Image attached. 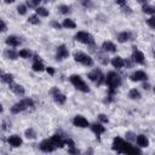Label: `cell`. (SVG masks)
I'll return each mask as SVG.
<instances>
[{"mask_svg": "<svg viewBox=\"0 0 155 155\" xmlns=\"http://www.w3.org/2000/svg\"><path fill=\"white\" fill-rule=\"evenodd\" d=\"M111 149L119 154H127V155H136V154H142L140 148L132 145L130 142L122 139L121 137H115L113 139V145Z\"/></svg>", "mask_w": 155, "mask_h": 155, "instance_id": "cell-1", "label": "cell"}, {"mask_svg": "<svg viewBox=\"0 0 155 155\" xmlns=\"http://www.w3.org/2000/svg\"><path fill=\"white\" fill-rule=\"evenodd\" d=\"M33 108H34V101L31 98H23L19 102L15 103L10 110L12 114H19V113H23V111L33 109Z\"/></svg>", "mask_w": 155, "mask_h": 155, "instance_id": "cell-2", "label": "cell"}, {"mask_svg": "<svg viewBox=\"0 0 155 155\" xmlns=\"http://www.w3.org/2000/svg\"><path fill=\"white\" fill-rule=\"evenodd\" d=\"M104 84L108 86V88L116 90L122 84V78L116 71H109L107 76H104Z\"/></svg>", "mask_w": 155, "mask_h": 155, "instance_id": "cell-3", "label": "cell"}, {"mask_svg": "<svg viewBox=\"0 0 155 155\" xmlns=\"http://www.w3.org/2000/svg\"><path fill=\"white\" fill-rule=\"evenodd\" d=\"M69 81H70V84H71L78 91H80V92H82V93H88V92H90V86L85 82V80H84L80 75H78V74L70 75V76H69Z\"/></svg>", "mask_w": 155, "mask_h": 155, "instance_id": "cell-4", "label": "cell"}, {"mask_svg": "<svg viewBox=\"0 0 155 155\" xmlns=\"http://www.w3.org/2000/svg\"><path fill=\"white\" fill-rule=\"evenodd\" d=\"M74 39H75L78 42L85 44V45H87V46H92V45H94V39H93L92 34H90L88 31L80 30V31H78V33L74 35Z\"/></svg>", "mask_w": 155, "mask_h": 155, "instance_id": "cell-5", "label": "cell"}, {"mask_svg": "<svg viewBox=\"0 0 155 155\" xmlns=\"http://www.w3.org/2000/svg\"><path fill=\"white\" fill-rule=\"evenodd\" d=\"M74 59H75V62L82 64L84 67H92L93 65V58L91 56H88L87 53L81 52V51L74 52Z\"/></svg>", "mask_w": 155, "mask_h": 155, "instance_id": "cell-6", "label": "cell"}, {"mask_svg": "<svg viewBox=\"0 0 155 155\" xmlns=\"http://www.w3.org/2000/svg\"><path fill=\"white\" fill-rule=\"evenodd\" d=\"M87 78L93 81L97 86H101L102 84H104V74L102 73V70L99 69H93L87 74Z\"/></svg>", "mask_w": 155, "mask_h": 155, "instance_id": "cell-7", "label": "cell"}, {"mask_svg": "<svg viewBox=\"0 0 155 155\" xmlns=\"http://www.w3.org/2000/svg\"><path fill=\"white\" fill-rule=\"evenodd\" d=\"M39 148H40V150L44 151V153H52V151H54L56 149H58L57 145L53 143V140H52L51 138H46V139L41 140V143L39 144Z\"/></svg>", "mask_w": 155, "mask_h": 155, "instance_id": "cell-8", "label": "cell"}, {"mask_svg": "<svg viewBox=\"0 0 155 155\" xmlns=\"http://www.w3.org/2000/svg\"><path fill=\"white\" fill-rule=\"evenodd\" d=\"M68 57H69V50H68V47L64 44L57 46V50H56V59L57 61H64Z\"/></svg>", "mask_w": 155, "mask_h": 155, "instance_id": "cell-9", "label": "cell"}, {"mask_svg": "<svg viewBox=\"0 0 155 155\" xmlns=\"http://www.w3.org/2000/svg\"><path fill=\"white\" fill-rule=\"evenodd\" d=\"M73 125L75 127H79V128H87L90 126V122L88 120L82 116V115H75L74 119H73Z\"/></svg>", "mask_w": 155, "mask_h": 155, "instance_id": "cell-10", "label": "cell"}, {"mask_svg": "<svg viewBox=\"0 0 155 155\" xmlns=\"http://www.w3.org/2000/svg\"><path fill=\"white\" fill-rule=\"evenodd\" d=\"M131 61L133 63H137V64H144L145 62V57H144V53L139 50H137V47H133V52H132V56H131Z\"/></svg>", "mask_w": 155, "mask_h": 155, "instance_id": "cell-11", "label": "cell"}, {"mask_svg": "<svg viewBox=\"0 0 155 155\" xmlns=\"http://www.w3.org/2000/svg\"><path fill=\"white\" fill-rule=\"evenodd\" d=\"M130 79L132 81H136V82H138V81H147L148 80V74L145 71H143V70H136V71H133L130 75Z\"/></svg>", "mask_w": 155, "mask_h": 155, "instance_id": "cell-12", "label": "cell"}, {"mask_svg": "<svg viewBox=\"0 0 155 155\" xmlns=\"http://www.w3.org/2000/svg\"><path fill=\"white\" fill-rule=\"evenodd\" d=\"M90 128H91V131L97 136V137H99L101 134H103L104 132H105V127L103 126V124L102 122H94V124H90V126H88Z\"/></svg>", "mask_w": 155, "mask_h": 155, "instance_id": "cell-13", "label": "cell"}, {"mask_svg": "<svg viewBox=\"0 0 155 155\" xmlns=\"http://www.w3.org/2000/svg\"><path fill=\"white\" fill-rule=\"evenodd\" d=\"M7 143L12 147V148H19L23 143L22 138L18 136V134H11L8 138H7Z\"/></svg>", "mask_w": 155, "mask_h": 155, "instance_id": "cell-14", "label": "cell"}, {"mask_svg": "<svg viewBox=\"0 0 155 155\" xmlns=\"http://www.w3.org/2000/svg\"><path fill=\"white\" fill-rule=\"evenodd\" d=\"M134 142H136V144H137L138 148H148L149 147V139L144 134H138L136 137Z\"/></svg>", "mask_w": 155, "mask_h": 155, "instance_id": "cell-15", "label": "cell"}, {"mask_svg": "<svg viewBox=\"0 0 155 155\" xmlns=\"http://www.w3.org/2000/svg\"><path fill=\"white\" fill-rule=\"evenodd\" d=\"M5 44H6L7 46H10V47H17V46L21 45V40H19V38L16 36V35H10V36H7V38L5 39Z\"/></svg>", "mask_w": 155, "mask_h": 155, "instance_id": "cell-16", "label": "cell"}, {"mask_svg": "<svg viewBox=\"0 0 155 155\" xmlns=\"http://www.w3.org/2000/svg\"><path fill=\"white\" fill-rule=\"evenodd\" d=\"M110 63H111L113 68H115V69H122L125 67V59L122 57H120V56L113 57L111 61H110Z\"/></svg>", "mask_w": 155, "mask_h": 155, "instance_id": "cell-17", "label": "cell"}, {"mask_svg": "<svg viewBox=\"0 0 155 155\" xmlns=\"http://www.w3.org/2000/svg\"><path fill=\"white\" fill-rule=\"evenodd\" d=\"M102 50L105 53H114V52H116L117 48H116V45L114 42H111V41H104L102 44Z\"/></svg>", "mask_w": 155, "mask_h": 155, "instance_id": "cell-18", "label": "cell"}, {"mask_svg": "<svg viewBox=\"0 0 155 155\" xmlns=\"http://www.w3.org/2000/svg\"><path fill=\"white\" fill-rule=\"evenodd\" d=\"M10 90L15 93V94H17V96H24V93H25V90H24V87L22 86V85H18V84H13V82H11L10 85Z\"/></svg>", "mask_w": 155, "mask_h": 155, "instance_id": "cell-19", "label": "cell"}, {"mask_svg": "<svg viewBox=\"0 0 155 155\" xmlns=\"http://www.w3.org/2000/svg\"><path fill=\"white\" fill-rule=\"evenodd\" d=\"M130 40H132V33L131 31L124 30V31H121V33L117 34V41L120 44H125V42H127Z\"/></svg>", "mask_w": 155, "mask_h": 155, "instance_id": "cell-20", "label": "cell"}, {"mask_svg": "<svg viewBox=\"0 0 155 155\" xmlns=\"http://www.w3.org/2000/svg\"><path fill=\"white\" fill-rule=\"evenodd\" d=\"M31 69H33V71H35V73H41V71L45 70V65H44V63H42L41 59H36V61L33 62Z\"/></svg>", "mask_w": 155, "mask_h": 155, "instance_id": "cell-21", "label": "cell"}, {"mask_svg": "<svg viewBox=\"0 0 155 155\" xmlns=\"http://www.w3.org/2000/svg\"><path fill=\"white\" fill-rule=\"evenodd\" d=\"M52 97H53L54 103H56V104H58V105H63V104L67 102V96H65V94H63V93H61V91H59L58 93L53 94Z\"/></svg>", "mask_w": 155, "mask_h": 155, "instance_id": "cell-22", "label": "cell"}, {"mask_svg": "<svg viewBox=\"0 0 155 155\" xmlns=\"http://www.w3.org/2000/svg\"><path fill=\"white\" fill-rule=\"evenodd\" d=\"M4 56H5L7 59L16 61V59L18 58V52H16V51L12 50V48H6L5 52H4Z\"/></svg>", "mask_w": 155, "mask_h": 155, "instance_id": "cell-23", "label": "cell"}, {"mask_svg": "<svg viewBox=\"0 0 155 155\" xmlns=\"http://www.w3.org/2000/svg\"><path fill=\"white\" fill-rule=\"evenodd\" d=\"M62 27L65 28V29H75L76 28V23L70 18H65L62 22Z\"/></svg>", "mask_w": 155, "mask_h": 155, "instance_id": "cell-24", "label": "cell"}, {"mask_svg": "<svg viewBox=\"0 0 155 155\" xmlns=\"http://www.w3.org/2000/svg\"><path fill=\"white\" fill-rule=\"evenodd\" d=\"M35 13L39 17H47L50 15V11L44 6H38V7H35Z\"/></svg>", "mask_w": 155, "mask_h": 155, "instance_id": "cell-25", "label": "cell"}, {"mask_svg": "<svg viewBox=\"0 0 155 155\" xmlns=\"http://www.w3.org/2000/svg\"><path fill=\"white\" fill-rule=\"evenodd\" d=\"M140 97H142V94H140V92L137 88H131L130 90V92H128V98L130 99L138 101V99H140Z\"/></svg>", "mask_w": 155, "mask_h": 155, "instance_id": "cell-26", "label": "cell"}, {"mask_svg": "<svg viewBox=\"0 0 155 155\" xmlns=\"http://www.w3.org/2000/svg\"><path fill=\"white\" fill-rule=\"evenodd\" d=\"M24 136H25V138H28V139H35V138H36V131H35L33 127H28V128L24 131Z\"/></svg>", "mask_w": 155, "mask_h": 155, "instance_id": "cell-27", "label": "cell"}, {"mask_svg": "<svg viewBox=\"0 0 155 155\" xmlns=\"http://www.w3.org/2000/svg\"><path fill=\"white\" fill-rule=\"evenodd\" d=\"M31 56H33V53H31V51H30L29 48H22V50H19V52H18V57H21V58L28 59V58H30Z\"/></svg>", "mask_w": 155, "mask_h": 155, "instance_id": "cell-28", "label": "cell"}, {"mask_svg": "<svg viewBox=\"0 0 155 155\" xmlns=\"http://www.w3.org/2000/svg\"><path fill=\"white\" fill-rule=\"evenodd\" d=\"M0 80L4 84L10 85L11 82H13V75L12 74H2V75H0Z\"/></svg>", "mask_w": 155, "mask_h": 155, "instance_id": "cell-29", "label": "cell"}, {"mask_svg": "<svg viewBox=\"0 0 155 155\" xmlns=\"http://www.w3.org/2000/svg\"><path fill=\"white\" fill-rule=\"evenodd\" d=\"M142 11H143L144 13H147V15H150V16H153L154 12H155L154 7H153L151 5H148V4H143V6H142Z\"/></svg>", "mask_w": 155, "mask_h": 155, "instance_id": "cell-30", "label": "cell"}, {"mask_svg": "<svg viewBox=\"0 0 155 155\" xmlns=\"http://www.w3.org/2000/svg\"><path fill=\"white\" fill-rule=\"evenodd\" d=\"M58 11L62 15H68V13L71 12V7L69 5H59L58 6Z\"/></svg>", "mask_w": 155, "mask_h": 155, "instance_id": "cell-31", "label": "cell"}, {"mask_svg": "<svg viewBox=\"0 0 155 155\" xmlns=\"http://www.w3.org/2000/svg\"><path fill=\"white\" fill-rule=\"evenodd\" d=\"M28 22L30 23V24H34V25H39L40 23H41V21L39 19V16L35 13V15H31V16H29V18H28Z\"/></svg>", "mask_w": 155, "mask_h": 155, "instance_id": "cell-32", "label": "cell"}, {"mask_svg": "<svg viewBox=\"0 0 155 155\" xmlns=\"http://www.w3.org/2000/svg\"><path fill=\"white\" fill-rule=\"evenodd\" d=\"M27 11H28V7H27V5L19 4V5L17 6V12H18V15H21V16H24V15H27Z\"/></svg>", "mask_w": 155, "mask_h": 155, "instance_id": "cell-33", "label": "cell"}, {"mask_svg": "<svg viewBox=\"0 0 155 155\" xmlns=\"http://www.w3.org/2000/svg\"><path fill=\"white\" fill-rule=\"evenodd\" d=\"M42 0H27V7H30V8H35L40 5Z\"/></svg>", "mask_w": 155, "mask_h": 155, "instance_id": "cell-34", "label": "cell"}, {"mask_svg": "<svg viewBox=\"0 0 155 155\" xmlns=\"http://www.w3.org/2000/svg\"><path fill=\"white\" fill-rule=\"evenodd\" d=\"M98 61L103 64V65H107L109 63V59H108V56L107 54H103V53H98Z\"/></svg>", "mask_w": 155, "mask_h": 155, "instance_id": "cell-35", "label": "cell"}, {"mask_svg": "<svg viewBox=\"0 0 155 155\" xmlns=\"http://www.w3.org/2000/svg\"><path fill=\"white\" fill-rule=\"evenodd\" d=\"M80 4H81L85 8H92V7H93L92 0H80Z\"/></svg>", "mask_w": 155, "mask_h": 155, "instance_id": "cell-36", "label": "cell"}, {"mask_svg": "<svg viewBox=\"0 0 155 155\" xmlns=\"http://www.w3.org/2000/svg\"><path fill=\"white\" fill-rule=\"evenodd\" d=\"M126 140L127 142H130V143H132V142H134V139H136V134L133 133V132H131V131H128V132H126Z\"/></svg>", "mask_w": 155, "mask_h": 155, "instance_id": "cell-37", "label": "cell"}, {"mask_svg": "<svg viewBox=\"0 0 155 155\" xmlns=\"http://www.w3.org/2000/svg\"><path fill=\"white\" fill-rule=\"evenodd\" d=\"M147 24H148L151 29H155V17H154V15L150 16L149 19H147Z\"/></svg>", "mask_w": 155, "mask_h": 155, "instance_id": "cell-38", "label": "cell"}, {"mask_svg": "<svg viewBox=\"0 0 155 155\" xmlns=\"http://www.w3.org/2000/svg\"><path fill=\"white\" fill-rule=\"evenodd\" d=\"M98 119H99V121L102 122V124H108L109 122V117L105 115V114H98Z\"/></svg>", "mask_w": 155, "mask_h": 155, "instance_id": "cell-39", "label": "cell"}, {"mask_svg": "<svg viewBox=\"0 0 155 155\" xmlns=\"http://www.w3.org/2000/svg\"><path fill=\"white\" fill-rule=\"evenodd\" d=\"M121 10H122V12L125 13V15H132V8L131 7H128L127 5H125V6H121Z\"/></svg>", "mask_w": 155, "mask_h": 155, "instance_id": "cell-40", "label": "cell"}, {"mask_svg": "<svg viewBox=\"0 0 155 155\" xmlns=\"http://www.w3.org/2000/svg\"><path fill=\"white\" fill-rule=\"evenodd\" d=\"M51 27H52L53 29H57V30H61V29H62V24H61L59 22H57V21H52V22H51Z\"/></svg>", "mask_w": 155, "mask_h": 155, "instance_id": "cell-41", "label": "cell"}, {"mask_svg": "<svg viewBox=\"0 0 155 155\" xmlns=\"http://www.w3.org/2000/svg\"><path fill=\"white\" fill-rule=\"evenodd\" d=\"M6 30H7V25H6V23L4 22V19L0 18V33H5Z\"/></svg>", "mask_w": 155, "mask_h": 155, "instance_id": "cell-42", "label": "cell"}, {"mask_svg": "<svg viewBox=\"0 0 155 155\" xmlns=\"http://www.w3.org/2000/svg\"><path fill=\"white\" fill-rule=\"evenodd\" d=\"M68 153H69V154H79L80 150L76 149L75 145H73V147H69V148H68Z\"/></svg>", "mask_w": 155, "mask_h": 155, "instance_id": "cell-43", "label": "cell"}, {"mask_svg": "<svg viewBox=\"0 0 155 155\" xmlns=\"http://www.w3.org/2000/svg\"><path fill=\"white\" fill-rule=\"evenodd\" d=\"M45 70H46L50 75H54V68H53V67H47V68H45Z\"/></svg>", "mask_w": 155, "mask_h": 155, "instance_id": "cell-44", "label": "cell"}, {"mask_svg": "<svg viewBox=\"0 0 155 155\" xmlns=\"http://www.w3.org/2000/svg\"><path fill=\"white\" fill-rule=\"evenodd\" d=\"M59 92V90H58V87H56V86H53L51 90H50V94L51 96H53V94H56V93H58Z\"/></svg>", "mask_w": 155, "mask_h": 155, "instance_id": "cell-45", "label": "cell"}, {"mask_svg": "<svg viewBox=\"0 0 155 155\" xmlns=\"http://www.w3.org/2000/svg\"><path fill=\"white\" fill-rule=\"evenodd\" d=\"M115 2H116L119 6H125L126 2H127V0H115Z\"/></svg>", "mask_w": 155, "mask_h": 155, "instance_id": "cell-46", "label": "cell"}, {"mask_svg": "<svg viewBox=\"0 0 155 155\" xmlns=\"http://www.w3.org/2000/svg\"><path fill=\"white\" fill-rule=\"evenodd\" d=\"M142 87H143V88H144V90H145V91H149V90H150V87H151V86H150V84H148V82H144V84H143V86H142Z\"/></svg>", "mask_w": 155, "mask_h": 155, "instance_id": "cell-47", "label": "cell"}, {"mask_svg": "<svg viewBox=\"0 0 155 155\" xmlns=\"http://www.w3.org/2000/svg\"><path fill=\"white\" fill-rule=\"evenodd\" d=\"M132 63H133V62H132L131 59H130V61H125V65H126V67H128V68H131V67H132Z\"/></svg>", "mask_w": 155, "mask_h": 155, "instance_id": "cell-48", "label": "cell"}, {"mask_svg": "<svg viewBox=\"0 0 155 155\" xmlns=\"http://www.w3.org/2000/svg\"><path fill=\"white\" fill-rule=\"evenodd\" d=\"M137 2H139V4H142V5H143V4H147V2H148V0H137Z\"/></svg>", "mask_w": 155, "mask_h": 155, "instance_id": "cell-49", "label": "cell"}, {"mask_svg": "<svg viewBox=\"0 0 155 155\" xmlns=\"http://www.w3.org/2000/svg\"><path fill=\"white\" fill-rule=\"evenodd\" d=\"M5 1V4H13L15 2V0H4Z\"/></svg>", "mask_w": 155, "mask_h": 155, "instance_id": "cell-50", "label": "cell"}, {"mask_svg": "<svg viewBox=\"0 0 155 155\" xmlns=\"http://www.w3.org/2000/svg\"><path fill=\"white\" fill-rule=\"evenodd\" d=\"M2 111H4V107H2V104L0 103V114H1Z\"/></svg>", "mask_w": 155, "mask_h": 155, "instance_id": "cell-51", "label": "cell"}]
</instances>
